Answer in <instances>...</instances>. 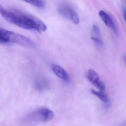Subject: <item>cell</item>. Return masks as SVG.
<instances>
[{
	"instance_id": "cell-12",
	"label": "cell",
	"mask_w": 126,
	"mask_h": 126,
	"mask_svg": "<svg viewBox=\"0 0 126 126\" xmlns=\"http://www.w3.org/2000/svg\"><path fill=\"white\" fill-rule=\"evenodd\" d=\"M122 9L123 10V15L124 18L126 22V9L124 7L122 6Z\"/></svg>"
},
{
	"instance_id": "cell-14",
	"label": "cell",
	"mask_w": 126,
	"mask_h": 126,
	"mask_svg": "<svg viewBox=\"0 0 126 126\" xmlns=\"http://www.w3.org/2000/svg\"><path fill=\"white\" fill-rule=\"evenodd\" d=\"M124 61H125V63H126V55L124 57Z\"/></svg>"
},
{
	"instance_id": "cell-13",
	"label": "cell",
	"mask_w": 126,
	"mask_h": 126,
	"mask_svg": "<svg viewBox=\"0 0 126 126\" xmlns=\"http://www.w3.org/2000/svg\"><path fill=\"white\" fill-rule=\"evenodd\" d=\"M120 126H126V121L124 122L123 123L121 124Z\"/></svg>"
},
{
	"instance_id": "cell-10",
	"label": "cell",
	"mask_w": 126,
	"mask_h": 126,
	"mask_svg": "<svg viewBox=\"0 0 126 126\" xmlns=\"http://www.w3.org/2000/svg\"><path fill=\"white\" fill-rule=\"evenodd\" d=\"M91 38L94 42H95V43L97 44L100 46L103 47L104 46L103 42L98 38L96 37H92Z\"/></svg>"
},
{
	"instance_id": "cell-1",
	"label": "cell",
	"mask_w": 126,
	"mask_h": 126,
	"mask_svg": "<svg viewBox=\"0 0 126 126\" xmlns=\"http://www.w3.org/2000/svg\"><path fill=\"white\" fill-rule=\"evenodd\" d=\"M0 14L8 22L26 30H34L39 32H45L46 26L38 18L18 10L5 9L0 6Z\"/></svg>"
},
{
	"instance_id": "cell-4",
	"label": "cell",
	"mask_w": 126,
	"mask_h": 126,
	"mask_svg": "<svg viewBox=\"0 0 126 126\" xmlns=\"http://www.w3.org/2000/svg\"><path fill=\"white\" fill-rule=\"evenodd\" d=\"M59 13L64 17L71 20L74 23L78 24L80 21L79 17L72 7L67 4H63L58 9Z\"/></svg>"
},
{
	"instance_id": "cell-9",
	"label": "cell",
	"mask_w": 126,
	"mask_h": 126,
	"mask_svg": "<svg viewBox=\"0 0 126 126\" xmlns=\"http://www.w3.org/2000/svg\"><path fill=\"white\" fill-rule=\"evenodd\" d=\"M26 3L30 4L38 8L43 9L45 6V3L43 0H23Z\"/></svg>"
},
{
	"instance_id": "cell-15",
	"label": "cell",
	"mask_w": 126,
	"mask_h": 126,
	"mask_svg": "<svg viewBox=\"0 0 126 126\" xmlns=\"http://www.w3.org/2000/svg\"></svg>"
},
{
	"instance_id": "cell-11",
	"label": "cell",
	"mask_w": 126,
	"mask_h": 126,
	"mask_svg": "<svg viewBox=\"0 0 126 126\" xmlns=\"http://www.w3.org/2000/svg\"><path fill=\"white\" fill-rule=\"evenodd\" d=\"M92 29H93L94 33H95L96 35H98L100 34V29L98 28V27L96 25H93Z\"/></svg>"
},
{
	"instance_id": "cell-6",
	"label": "cell",
	"mask_w": 126,
	"mask_h": 126,
	"mask_svg": "<svg viewBox=\"0 0 126 126\" xmlns=\"http://www.w3.org/2000/svg\"><path fill=\"white\" fill-rule=\"evenodd\" d=\"M99 15L106 25L111 29L115 34H118V29L112 17L106 12L102 10L100 11Z\"/></svg>"
},
{
	"instance_id": "cell-8",
	"label": "cell",
	"mask_w": 126,
	"mask_h": 126,
	"mask_svg": "<svg viewBox=\"0 0 126 126\" xmlns=\"http://www.w3.org/2000/svg\"><path fill=\"white\" fill-rule=\"evenodd\" d=\"M91 92L93 94L97 97L106 106H108L110 105V101L108 95L103 92V91H97L92 90Z\"/></svg>"
},
{
	"instance_id": "cell-7",
	"label": "cell",
	"mask_w": 126,
	"mask_h": 126,
	"mask_svg": "<svg viewBox=\"0 0 126 126\" xmlns=\"http://www.w3.org/2000/svg\"><path fill=\"white\" fill-rule=\"evenodd\" d=\"M51 68L53 72L61 79L69 83L70 81V78L66 71L60 66L55 64H52Z\"/></svg>"
},
{
	"instance_id": "cell-5",
	"label": "cell",
	"mask_w": 126,
	"mask_h": 126,
	"mask_svg": "<svg viewBox=\"0 0 126 126\" xmlns=\"http://www.w3.org/2000/svg\"><path fill=\"white\" fill-rule=\"evenodd\" d=\"M87 78L89 81L100 91H103L105 90L104 84L101 81L99 75L95 71L92 69L89 70Z\"/></svg>"
},
{
	"instance_id": "cell-3",
	"label": "cell",
	"mask_w": 126,
	"mask_h": 126,
	"mask_svg": "<svg viewBox=\"0 0 126 126\" xmlns=\"http://www.w3.org/2000/svg\"><path fill=\"white\" fill-rule=\"evenodd\" d=\"M54 116V112L49 109H40L33 112L28 118L32 121L44 123L51 120Z\"/></svg>"
},
{
	"instance_id": "cell-2",
	"label": "cell",
	"mask_w": 126,
	"mask_h": 126,
	"mask_svg": "<svg viewBox=\"0 0 126 126\" xmlns=\"http://www.w3.org/2000/svg\"><path fill=\"white\" fill-rule=\"evenodd\" d=\"M0 42L2 44L16 43L27 47H32L34 45L32 41L27 37L1 28L0 29Z\"/></svg>"
}]
</instances>
